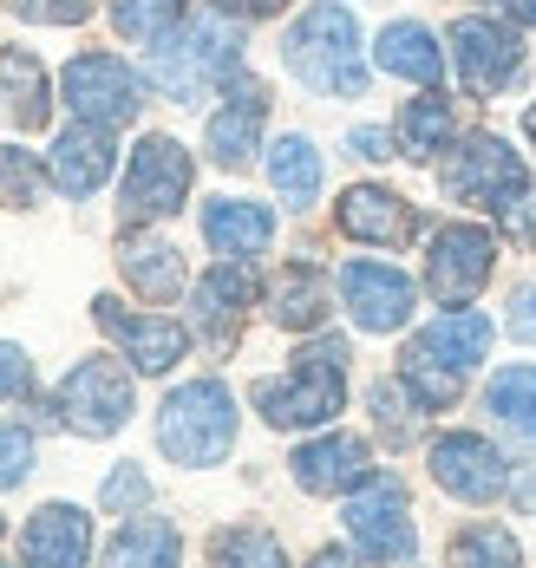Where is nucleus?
<instances>
[{
    "label": "nucleus",
    "instance_id": "obj_25",
    "mask_svg": "<svg viewBox=\"0 0 536 568\" xmlns=\"http://www.w3.org/2000/svg\"><path fill=\"white\" fill-rule=\"evenodd\" d=\"M269 314H275V327H289V334H314L321 321H327V275L321 268H282V282L269 294Z\"/></svg>",
    "mask_w": 536,
    "mask_h": 568
},
{
    "label": "nucleus",
    "instance_id": "obj_32",
    "mask_svg": "<svg viewBox=\"0 0 536 568\" xmlns=\"http://www.w3.org/2000/svg\"><path fill=\"white\" fill-rule=\"evenodd\" d=\"M183 20V0H112V27H119L124 40H164L171 27Z\"/></svg>",
    "mask_w": 536,
    "mask_h": 568
},
{
    "label": "nucleus",
    "instance_id": "obj_15",
    "mask_svg": "<svg viewBox=\"0 0 536 568\" xmlns=\"http://www.w3.org/2000/svg\"><path fill=\"white\" fill-rule=\"evenodd\" d=\"M366 477H373V452L354 432H327V438H314V445L295 452V484L314 490V497H341V490H354Z\"/></svg>",
    "mask_w": 536,
    "mask_h": 568
},
{
    "label": "nucleus",
    "instance_id": "obj_9",
    "mask_svg": "<svg viewBox=\"0 0 536 568\" xmlns=\"http://www.w3.org/2000/svg\"><path fill=\"white\" fill-rule=\"evenodd\" d=\"M347 536H354L366 556H380V562H406L418 549L413 523H406V490H400V477H366L354 484V497H347Z\"/></svg>",
    "mask_w": 536,
    "mask_h": 568
},
{
    "label": "nucleus",
    "instance_id": "obj_33",
    "mask_svg": "<svg viewBox=\"0 0 536 568\" xmlns=\"http://www.w3.org/2000/svg\"><path fill=\"white\" fill-rule=\"evenodd\" d=\"M216 562H255V568H282V542L269 529H216L210 536Z\"/></svg>",
    "mask_w": 536,
    "mask_h": 568
},
{
    "label": "nucleus",
    "instance_id": "obj_18",
    "mask_svg": "<svg viewBox=\"0 0 536 568\" xmlns=\"http://www.w3.org/2000/svg\"><path fill=\"white\" fill-rule=\"evenodd\" d=\"M20 556L40 568H79L92 556V516L72 504H47L33 510V523L20 529Z\"/></svg>",
    "mask_w": 536,
    "mask_h": 568
},
{
    "label": "nucleus",
    "instance_id": "obj_3",
    "mask_svg": "<svg viewBox=\"0 0 536 568\" xmlns=\"http://www.w3.org/2000/svg\"><path fill=\"white\" fill-rule=\"evenodd\" d=\"M347 398V341H314L307 353H295V373L289 379H262L255 405L275 432H295V425H327Z\"/></svg>",
    "mask_w": 536,
    "mask_h": 568
},
{
    "label": "nucleus",
    "instance_id": "obj_10",
    "mask_svg": "<svg viewBox=\"0 0 536 568\" xmlns=\"http://www.w3.org/2000/svg\"><path fill=\"white\" fill-rule=\"evenodd\" d=\"M491 268H497L491 229L452 223V229H438V242H432V255H425V287H432L445 307H458V301H472L477 287L491 282Z\"/></svg>",
    "mask_w": 536,
    "mask_h": 568
},
{
    "label": "nucleus",
    "instance_id": "obj_37",
    "mask_svg": "<svg viewBox=\"0 0 536 568\" xmlns=\"http://www.w3.org/2000/svg\"><path fill=\"white\" fill-rule=\"evenodd\" d=\"M33 470V438L20 425H0V490H13Z\"/></svg>",
    "mask_w": 536,
    "mask_h": 568
},
{
    "label": "nucleus",
    "instance_id": "obj_45",
    "mask_svg": "<svg viewBox=\"0 0 536 568\" xmlns=\"http://www.w3.org/2000/svg\"><path fill=\"white\" fill-rule=\"evenodd\" d=\"M524 131H530V138H536V105H530V112H524Z\"/></svg>",
    "mask_w": 536,
    "mask_h": 568
},
{
    "label": "nucleus",
    "instance_id": "obj_44",
    "mask_svg": "<svg viewBox=\"0 0 536 568\" xmlns=\"http://www.w3.org/2000/svg\"><path fill=\"white\" fill-rule=\"evenodd\" d=\"M510 20H524V27H536V0H497Z\"/></svg>",
    "mask_w": 536,
    "mask_h": 568
},
{
    "label": "nucleus",
    "instance_id": "obj_26",
    "mask_svg": "<svg viewBox=\"0 0 536 568\" xmlns=\"http://www.w3.org/2000/svg\"><path fill=\"white\" fill-rule=\"evenodd\" d=\"M418 346H432L438 359H452V366L465 373V366H477V359L491 353V321H484V314H472V307H458V314H438V321L418 334Z\"/></svg>",
    "mask_w": 536,
    "mask_h": 568
},
{
    "label": "nucleus",
    "instance_id": "obj_13",
    "mask_svg": "<svg viewBox=\"0 0 536 568\" xmlns=\"http://www.w3.org/2000/svg\"><path fill=\"white\" fill-rule=\"evenodd\" d=\"M92 314H99V327L131 353L138 373H171V366L183 359V346H190V334H183L178 321H164V314H124L112 294H99Z\"/></svg>",
    "mask_w": 536,
    "mask_h": 568
},
{
    "label": "nucleus",
    "instance_id": "obj_46",
    "mask_svg": "<svg viewBox=\"0 0 536 568\" xmlns=\"http://www.w3.org/2000/svg\"><path fill=\"white\" fill-rule=\"evenodd\" d=\"M0 529H7V523H0Z\"/></svg>",
    "mask_w": 536,
    "mask_h": 568
},
{
    "label": "nucleus",
    "instance_id": "obj_5",
    "mask_svg": "<svg viewBox=\"0 0 536 568\" xmlns=\"http://www.w3.org/2000/svg\"><path fill=\"white\" fill-rule=\"evenodd\" d=\"M445 190H452L458 203L491 210V216H517V210H524V158H517L504 138L472 131V138L458 144V158L445 164Z\"/></svg>",
    "mask_w": 536,
    "mask_h": 568
},
{
    "label": "nucleus",
    "instance_id": "obj_4",
    "mask_svg": "<svg viewBox=\"0 0 536 568\" xmlns=\"http://www.w3.org/2000/svg\"><path fill=\"white\" fill-rule=\"evenodd\" d=\"M158 445L190 464V470H203V464H223L230 445H236V398L223 379H190L178 393L164 398V412H158Z\"/></svg>",
    "mask_w": 536,
    "mask_h": 568
},
{
    "label": "nucleus",
    "instance_id": "obj_21",
    "mask_svg": "<svg viewBox=\"0 0 536 568\" xmlns=\"http://www.w3.org/2000/svg\"><path fill=\"white\" fill-rule=\"evenodd\" d=\"M119 268L124 282L138 287L144 301H178L183 294V255L164 235H124L119 242Z\"/></svg>",
    "mask_w": 536,
    "mask_h": 568
},
{
    "label": "nucleus",
    "instance_id": "obj_40",
    "mask_svg": "<svg viewBox=\"0 0 536 568\" xmlns=\"http://www.w3.org/2000/svg\"><path fill=\"white\" fill-rule=\"evenodd\" d=\"M33 386V359L20 346H0V398H20Z\"/></svg>",
    "mask_w": 536,
    "mask_h": 568
},
{
    "label": "nucleus",
    "instance_id": "obj_12",
    "mask_svg": "<svg viewBox=\"0 0 536 568\" xmlns=\"http://www.w3.org/2000/svg\"><path fill=\"white\" fill-rule=\"evenodd\" d=\"M341 294H347V314L366 334H400L413 321V282L400 268H386V262H347Z\"/></svg>",
    "mask_w": 536,
    "mask_h": 568
},
{
    "label": "nucleus",
    "instance_id": "obj_39",
    "mask_svg": "<svg viewBox=\"0 0 536 568\" xmlns=\"http://www.w3.org/2000/svg\"><path fill=\"white\" fill-rule=\"evenodd\" d=\"M144 497H151V484H144V470H138V464L112 470V484H105V510H138Z\"/></svg>",
    "mask_w": 536,
    "mask_h": 568
},
{
    "label": "nucleus",
    "instance_id": "obj_38",
    "mask_svg": "<svg viewBox=\"0 0 536 568\" xmlns=\"http://www.w3.org/2000/svg\"><path fill=\"white\" fill-rule=\"evenodd\" d=\"M20 20H40V27H79L92 13V0H13Z\"/></svg>",
    "mask_w": 536,
    "mask_h": 568
},
{
    "label": "nucleus",
    "instance_id": "obj_24",
    "mask_svg": "<svg viewBox=\"0 0 536 568\" xmlns=\"http://www.w3.org/2000/svg\"><path fill=\"white\" fill-rule=\"evenodd\" d=\"M373 59H380L393 79H413V85H438V72H445V53H438V40H432L418 20H393V27L380 33Z\"/></svg>",
    "mask_w": 536,
    "mask_h": 568
},
{
    "label": "nucleus",
    "instance_id": "obj_29",
    "mask_svg": "<svg viewBox=\"0 0 536 568\" xmlns=\"http://www.w3.org/2000/svg\"><path fill=\"white\" fill-rule=\"evenodd\" d=\"M400 373H406V393H413L418 405H425V412L452 405V398H458V379H465V373H458L452 359H438L432 346H418V341L406 346V366H400Z\"/></svg>",
    "mask_w": 536,
    "mask_h": 568
},
{
    "label": "nucleus",
    "instance_id": "obj_35",
    "mask_svg": "<svg viewBox=\"0 0 536 568\" xmlns=\"http://www.w3.org/2000/svg\"><path fill=\"white\" fill-rule=\"evenodd\" d=\"M373 418H380V432H386V445H413L418 418H413V398L400 393L393 379L386 386H373Z\"/></svg>",
    "mask_w": 536,
    "mask_h": 568
},
{
    "label": "nucleus",
    "instance_id": "obj_28",
    "mask_svg": "<svg viewBox=\"0 0 536 568\" xmlns=\"http://www.w3.org/2000/svg\"><path fill=\"white\" fill-rule=\"evenodd\" d=\"M178 549L183 542H178V529H171L164 516H138V523H124L119 536H112L105 556H112L119 568H171Z\"/></svg>",
    "mask_w": 536,
    "mask_h": 568
},
{
    "label": "nucleus",
    "instance_id": "obj_34",
    "mask_svg": "<svg viewBox=\"0 0 536 568\" xmlns=\"http://www.w3.org/2000/svg\"><path fill=\"white\" fill-rule=\"evenodd\" d=\"M27 203H40V164L33 151L0 144V210H27Z\"/></svg>",
    "mask_w": 536,
    "mask_h": 568
},
{
    "label": "nucleus",
    "instance_id": "obj_31",
    "mask_svg": "<svg viewBox=\"0 0 536 568\" xmlns=\"http://www.w3.org/2000/svg\"><path fill=\"white\" fill-rule=\"evenodd\" d=\"M491 412L510 425V432H524L536 445V366H510V373H497L491 379Z\"/></svg>",
    "mask_w": 536,
    "mask_h": 568
},
{
    "label": "nucleus",
    "instance_id": "obj_23",
    "mask_svg": "<svg viewBox=\"0 0 536 568\" xmlns=\"http://www.w3.org/2000/svg\"><path fill=\"white\" fill-rule=\"evenodd\" d=\"M0 112L13 118L20 131H40V124H47V112H53L40 59L20 53V47H7V53H0Z\"/></svg>",
    "mask_w": 536,
    "mask_h": 568
},
{
    "label": "nucleus",
    "instance_id": "obj_2",
    "mask_svg": "<svg viewBox=\"0 0 536 568\" xmlns=\"http://www.w3.org/2000/svg\"><path fill=\"white\" fill-rule=\"evenodd\" d=\"M242 65V33L223 20V13H203V20H190L183 33H164L158 47H151V85L164 92V99H203V85H216V79H230Z\"/></svg>",
    "mask_w": 536,
    "mask_h": 568
},
{
    "label": "nucleus",
    "instance_id": "obj_20",
    "mask_svg": "<svg viewBox=\"0 0 536 568\" xmlns=\"http://www.w3.org/2000/svg\"><path fill=\"white\" fill-rule=\"evenodd\" d=\"M334 216H341V229H347L354 242H380V248H400V242L413 235V210H406L393 190H380V183H354Z\"/></svg>",
    "mask_w": 536,
    "mask_h": 568
},
{
    "label": "nucleus",
    "instance_id": "obj_8",
    "mask_svg": "<svg viewBox=\"0 0 536 568\" xmlns=\"http://www.w3.org/2000/svg\"><path fill=\"white\" fill-rule=\"evenodd\" d=\"M60 418L85 438H112L124 418H131V373L119 359H85L72 366L60 386Z\"/></svg>",
    "mask_w": 536,
    "mask_h": 568
},
{
    "label": "nucleus",
    "instance_id": "obj_6",
    "mask_svg": "<svg viewBox=\"0 0 536 568\" xmlns=\"http://www.w3.org/2000/svg\"><path fill=\"white\" fill-rule=\"evenodd\" d=\"M183 196H190V151L178 138H144L131 151V171H124V223H158V216H178Z\"/></svg>",
    "mask_w": 536,
    "mask_h": 568
},
{
    "label": "nucleus",
    "instance_id": "obj_7",
    "mask_svg": "<svg viewBox=\"0 0 536 568\" xmlns=\"http://www.w3.org/2000/svg\"><path fill=\"white\" fill-rule=\"evenodd\" d=\"M60 92L65 105L79 118H92V124H131L138 105H144V85H138V72L119 53H79L65 65Z\"/></svg>",
    "mask_w": 536,
    "mask_h": 568
},
{
    "label": "nucleus",
    "instance_id": "obj_43",
    "mask_svg": "<svg viewBox=\"0 0 536 568\" xmlns=\"http://www.w3.org/2000/svg\"><path fill=\"white\" fill-rule=\"evenodd\" d=\"M223 13H242V20H255V13H282L289 0H216Z\"/></svg>",
    "mask_w": 536,
    "mask_h": 568
},
{
    "label": "nucleus",
    "instance_id": "obj_17",
    "mask_svg": "<svg viewBox=\"0 0 536 568\" xmlns=\"http://www.w3.org/2000/svg\"><path fill=\"white\" fill-rule=\"evenodd\" d=\"M262 118H269V92H262L255 79H236V72H230V105L210 118V158H216L223 171H242V164L255 158Z\"/></svg>",
    "mask_w": 536,
    "mask_h": 568
},
{
    "label": "nucleus",
    "instance_id": "obj_42",
    "mask_svg": "<svg viewBox=\"0 0 536 568\" xmlns=\"http://www.w3.org/2000/svg\"><path fill=\"white\" fill-rule=\"evenodd\" d=\"M347 144H354L360 158H393V138H386V131H354Z\"/></svg>",
    "mask_w": 536,
    "mask_h": 568
},
{
    "label": "nucleus",
    "instance_id": "obj_1",
    "mask_svg": "<svg viewBox=\"0 0 536 568\" xmlns=\"http://www.w3.org/2000/svg\"><path fill=\"white\" fill-rule=\"evenodd\" d=\"M282 59L307 92L321 99H360L366 92V59H360V27L347 7L321 0L295 20V33L282 40Z\"/></svg>",
    "mask_w": 536,
    "mask_h": 568
},
{
    "label": "nucleus",
    "instance_id": "obj_27",
    "mask_svg": "<svg viewBox=\"0 0 536 568\" xmlns=\"http://www.w3.org/2000/svg\"><path fill=\"white\" fill-rule=\"evenodd\" d=\"M269 176H275V190H282V203H295V210H307L314 196H321V151L301 138V131H289L275 151H269Z\"/></svg>",
    "mask_w": 536,
    "mask_h": 568
},
{
    "label": "nucleus",
    "instance_id": "obj_16",
    "mask_svg": "<svg viewBox=\"0 0 536 568\" xmlns=\"http://www.w3.org/2000/svg\"><path fill=\"white\" fill-rule=\"evenodd\" d=\"M255 301V275L242 268V255H230L223 268H210L203 282H196V301H190V321H196V334L210 346H230L242 327V307Z\"/></svg>",
    "mask_w": 536,
    "mask_h": 568
},
{
    "label": "nucleus",
    "instance_id": "obj_11",
    "mask_svg": "<svg viewBox=\"0 0 536 568\" xmlns=\"http://www.w3.org/2000/svg\"><path fill=\"white\" fill-rule=\"evenodd\" d=\"M452 59H458V79H465L472 99L504 92V85L524 72V47H517V33L497 27V20H458V27H452Z\"/></svg>",
    "mask_w": 536,
    "mask_h": 568
},
{
    "label": "nucleus",
    "instance_id": "obj_14",
    "mask_svg": "<svg viewBox=\"0 0 536 568\" xmlns=\"http://www.w3.org/2000/svg\"><path fill=\"white\" fill-rule=\"evenodd\" d=\"M432 477H438L452 497H465V504H491V497L504 490V457L491 452L477 432H445V438L432 445Z\"/></svg>",
    "mask_w": 536,
    "mask_h": 568
},
{
    "label": "nucleus",
    "instance_id": "obj_22",
    "mask_svg": "<svg viewBox=\"0 0 536 568\" xmlns=\"http://www.w3.org/2000/svg\"><path fill=\"white\" fill-rule=\"evenodd\" d=\"M203 235L216 255H262L275 242V216L262 203H242V196H216L203 210Z\"/></svg>",
    "mask_w": 536,
    "mask_h": 568
},
{
    "label": "nucleus",
    "instance_id": "obj_30",
    "mask_svg": "<svg viewBox=\"0 0 536 568\" xmlns=\"http://www.w3.org/2000/svg\"><path fill=\"white\" fill-rule=\"evenodd\" d=\"M445 138H452V99L425 92V99H413V105L400 112V144H406V158L445 151Z\"/></svg>",
    "mask_w": 536,
    "mask_h": 568
},
{
    "label": "nucleus",
    "instance_id": "obj_36",
    "mask_svg": "<svg viewBox=\"0 0 536 568\" xmlns=\"http://www.w3.org/2000/svg\"><path fill=\"white\" fill-rule=\"evenodd\" d=\"M452 556H458V562H497V568H510V562H517V542H510L504 529H491V523H472V529L452 542Z\"/></svg>",
    "mask_w": 536,
    "mask_h": 568
},
{
    "label": "nucleus",
    "instance_id": "obj_41",
    "mask_svg": "<svg viewBox=\"0 0 536 568\" xmlns=\"http://www.w3.org/2000/svg\"><path fill=\"white\" fill-rule=\"evenodd\" d=\"M510 334L524 346H536V282L517 287V301H510Z\"/></svg>",
    "mask_w": 536,
    "mask_h": 568
},
{
    "label": "nucleus",
    "instance_id": "obj_19",
    "mask_svg": "<svg viewBox=\"0 0 536 568\" xmlns=\"http://www.w3.org/2000/svg\"><path fill=\"white\" fill-rule=\"evenodd\" d=\"M112 124H92V118H79L72 131H60V144H53V183H60L65 196H92L105 176H112Z\"/></svg>",
    "mask_w": 536,
    "mask_h": 568
}]
</instances>
